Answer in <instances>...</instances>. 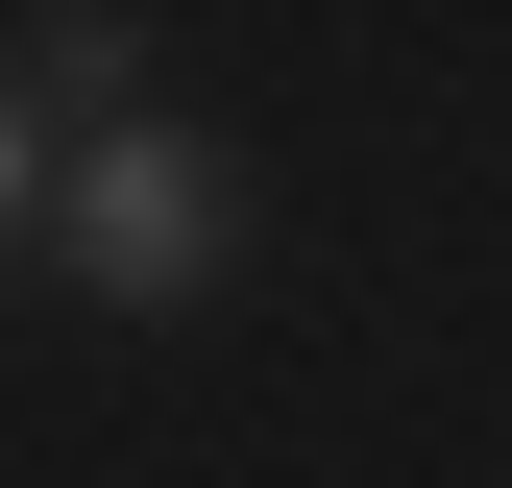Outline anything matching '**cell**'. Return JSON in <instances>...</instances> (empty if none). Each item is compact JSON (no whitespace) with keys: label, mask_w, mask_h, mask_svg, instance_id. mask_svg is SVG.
<instances>
[{"label":"cell","mask_w":512,"mask_h":488,"mask_svg":"<svg viewBox=\"0 0 512 488\" xmlns=\"http://www.w3.org/2000/svg\"><path fill=\"white\" fill-rule=\"evenodd\" d=\"M49 244H74V293L171 318V293H220V244H244V171L196 147V122H98V147H74V196H49Z\"/></svg>","instance_id":"obj_1"},{"label":"cell","mask_w":512,"mask_h":488,"mask_svg":"<svg viewBox=\"0 0 512 488\" xmlns=\"http://www.w3.org/2000/svg\"><path fill=\"white\" fill-rule=\"evenodd\" d=\"M49 196H74V171H49V147H25V98H0V244H25Z\"/></svg>","instance_id":"obj_2"}]
</instances>
